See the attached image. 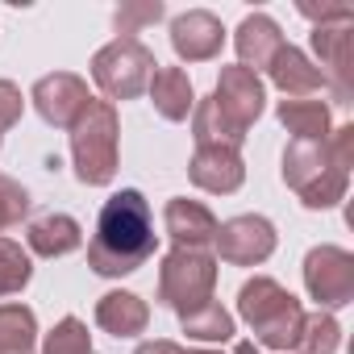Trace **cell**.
<instances>
[{
	"mask_svg": "<svg viewBox=\"0 0 354 354\" xmlns=\"http://www.w3.org/2000/svg\"><path fill=\"white\" fill-rule=\"evenodd\" d=\"M158 246V234H154V217H150V205L138 188H121L117 196L104 201L100 209V221H96V234L88 242V267L96 275H129L138 271Z\"/></svg>",
	"mask_w": 354,
	"mask_h": 354,
	"instance_id": "cell-1",
	"label": "cell"
},
{
	"mask_svg": "<svg viewBox=\"0 0 354 354\" xmlns=\"http://www.w3.org/2000/svg\"><path fill=\"white\" fill-rule=\"evenodd\" d=\"M354 162V125H342L321 146L292 142L283 150V184L300 196L304 209H333L346 196Z\"/></svg>",
	"mask_w": 354,
	"mask_h": 354,
	"instance_id": "cell-2",
	"label": "cell"
},
{
	"mask_svg": "<svg viewBox=\"0 0 354 354\" xmlns=\"http://www.w3.org/2000/svg\"><path fill=\"white\" fill-rule=\"evenodd\" d=\"M238 313L254 329V342L267 346V350H296V342L304 333V317H308L300 308V300L267 275H254V279L242 283Z\"/></svg>",
	"mask_w": 354,
	"mask_h": 354,
	"instance_id": "cell-3",
	"label": "cell"
},
{
	"mask_svg": "<svg viewBox=\"0 0 354 354\" xmlns=\"http://www.w3.org/2000/svg\"><path fill=\"white\" fill-rule=\"evenodd\" d=\"M117 109L109 100H92L84 109V117L71 125V158H75V175L88 188H104L117 175Z\"/></svg>",
	"mask_w": 354,
	"mask_h": 354,
	"instance_id": "cell-4",
	"label": "cell"
},
{
	"mask_svg": "<svg viewBox=\"0 0 354 354\" xmlns=\"http://www.w3.org/2000/svg\"><path fill=\"white\" fill-rule=\"evenodd\" d=\"M213 288H217V254L213 250L175 246L158 267V300L180 321L201 313L205 304H213Z\"/></svg>",
	"mask_w": 354,
	"mask_h": 354,
	"instance_id": "cell-5",
	"label": "cell"
},
{
	"mask_svg": "<svg viewBox=\"0 0 354 354\" xmlns=\"http://www.w3.org/2000/svg\"><path fill=\"white\" fill-rule=\"evenodd\" d=\"M154 71H158V63H154L150 46H142L138 38H117L104 50H96V59H92V80L109 96V104L142 96L150 88Z\"/></svg>",
	"mask_w": 354,
	"mask_h": 354,
	"instance_id": "cell-6",
	"label": "cell"
},
{
	"mask_svg": "<svg viewBox=\"0 0 354 354\" xmlns=\"http://www.w3.org/2000/svg\"><path fill=\"white\" fill-rule=\"evenodd\" d=\"M304 288L321 308H342L354 300V254L342 246H317L304 259Z\"/></svg>",
	"mask_w": 354,
	"mask_h": 354,
	"instance_id": "cell-7",
	"label": "cell"
},
{
	"mask_svg": "<svg viewBox=\"0 0 354 354\" xmlns=\"http://www.w3.org/2000/svg\"><path fill=\"white\" fill-rule=\"evenodd\" d=\"M217 259H225L230 267H259L275 254V225L267 217H234L225 225H217Z\"/></svg>",
	"mask_w": 354,
	"mask_h": 354,
	"instance_id": "cell-8",
	"label": "cell"
},
{
	"mask_svg": "<svg viewBox=\"0 0 354 354\" xmlns=\"http://www.w3.org/2000/svg\"><path fill=\"white\" fill-rule=\"evenodd\" d=\"M34 109L42 113V121L46 125H55V129H71L80 117H84V109L92 104V92H88V84L80 80V75H71V71H55V75H42L38 84H34Z\"/></svg>",
	"mask_w": 354,
	"mask_h": 354,
	"instance_id": "cell-9",
	"label": "cell"
},
{
	"mask_svg": "<svg viewBox=\"0 0 354 354\" xmlns=\"http://www.w3.org/2000/svg\"><path fill=\"white\" fill-rule=\"evenodd\" d=\"M263 100H267V92H263V80H259L254 71H246V67H221L213 104H217V113H221L242 138H246V129L259 121Z\"/></svg>",
	"mask_w": 354,
	"mask_h": 354,
	"instance_id": "cell-10",
	"label": "cell"
},
{
	"mask_svg": "<svg viewBox=\"0 0 354 354\" xmlns=\"http://www.w3.org/2000/svg\"><path fill=\"white\" fill-rule=\"evenodd\" d=\"M313 46L321 59V80L333 84L337 104H350V50H354V21H329L313 26Z\"/></svg>",
	"mask_w": 354,
	"mask_h": 354,
	"instance_id": "cell-11",
	"label": "cell"
},
{
	"mask_svg": "<svg viewBox=\"0 0 354 354\" xmlns=\"http://www.w3.org/2000/svg\"><path fill=\"white\" fill-rule=\"evenodd\" d=\"M188 175H192L196 188H205L213 196H230L246 180V162H242V154L234 146H196Z\"/></svg>",
	"mask_w": 354,
	"mask_h": 354,
	"instance_id": "cell-12",
	"label": "cell"
},
{
	"mask_svg": "<svg viewBox=\"0 0 354 354\" xmlns=\"http://www.w3.org/2000/svg\"><path fill=\"white\" fill-rule=\"evenodd\" d=\"M221 42H225V30L205 9H192V13L171 21V46H175V55H180L184 63H209V59H217Z\"/></svg>",
	"mask_w": 354,
	"mask_h": 354,
	"instance_id": "cell-13",
	"label": "cell"
},
{
	"mask_svg": "<svg viewBox=\"0 0 354 354\" xmlns=\"http://www.w3.org/2000/svg\"><path fill=\"white\" fill-rule=\"evenodd\" d=\"M162 225L171 234L175 246H192V250H209L213 238H217V217L201 205V201H184V196H175L162 213Z\"/></svg>",
	"mask_w": 354,
	"mask_h": 354,
	"instance_id": "cell-14",
	"label": "cell"
},
{
	"mask_svg": "<svg viewBox=\"0 0 354 354\" xmlns=\"http://www.w3.org/2000/svg\"><path fill=\"white\" fill-rule=\"evenodd\" d=\"M234 46H238V67H246V71H267L271 67V59L279 55V46H283V34H279V26L267 17V13H250L242 26H238V34H234Z\"/></svg>",
	"mask_w": 354,
	"mask_h": 354,
	"instance_id": "cell-15",
	"label": "cell"
},
{
	"mask_svg": "<svg viewBox=\"0 0 354 354\" xmlns=\"http://www.w3.org/2000/svg\"><path fill=\"white\" fill-rule=\"evenodd\" d=\"M267 75H271V84L283 92V100H296V96H317L321 88H325V80H321V71L308 63V55L304 50H296V46H279V55L271 59V67H267Z\"/></svg>",
	"mask_w": 354,
	"mask_h": 354,
	"instance_id": "cell-16",
	"label": "cell"
},
{
	"mask_svg": "<svg viewBox=\"0 0 354 354\" xmlns=\"http://www.w3.org/2000/svg\"><path fill=\"white\" fill-rule=\"evenodd\" d=\"M26 242H30V250L42 254V259H63V254L80 250L84 230H80V221L67 217V213H42V217L30 221Z\"/></svg>",
	"mask_w": 354,
	"mask_h": 354,
	"instance_id": "cell-17",
	"label": "cell"
},
{
	"mask_svg": "<svg viewBox=\"0 0 354 354\" xmlns=\"http://www.w3.org/2000/svg\"><path fill=\"white\" fill-rule=\"evenodd\" d=\"M96 325L113 337H138L150 325V308L133 292H104L96 300Z\"/></svg>",
	"mask_w": 354,
	"mask_h": 354,
	"instance_id": "cell-18",
	"label": "cell"
},
{
	"mask_svg": "<svg viewBox=\"0 0 354 354\" xmlns=\"http://www.w3.org/2000/svg\"><path fill=\"white\" fill-rule=\"evenodd\" d=\"M146 92H150L158 117H167V121H188V113L196 109V92H192V80L184 67H158L150 75Z\"/></svg>",
	"mask_w": 354,
	"mask_h": 354,
	"instance_id": "cell-19",
	"label": "cell"
},
{
	"mask_svg": "<svg viewBox=\"0 0 354 354\" xmlns=\"http://www.w3.org/2000/svg\"><path fill=\"white\" fill-rule=\"evenodd\" d=\"M279 121L292 133V142L304 146H321L329 142V104H321L317 96H296V100H279Z\"/></svg>",
	"mask_w": 354,
	"mask_h": 354,
	"instance_id": "cell-20",
	"label": "cell"
},
{
	"mask_svg": "<svg viewBox=\"0 0 354 354\" xmlns=\"http://www.w3.org/2000/svg\"><path fill=\"white\" fill-rule=\"evenodd\" d=\"M0 354H38V321L26 304H0Z\"/></svg>",
	"mask_w": 354,
	"mask_h": 354,
	"instance_id": "cell-21",
	"label": "cell"
},
{
	"mask_svg": "<svg viewBox=\"0 0 354 354\" xmlns=\"http://www.w3.org/2000/svg\"><path fill=\"white\" fill-rule=\"evenodd\" d=\"M192 133H196V146H234V150L242 146V133L217 113L213 96L192 109Z\"/></svg>",
	"mask_w": 354,
	"mask_h": 354,
	"instance_id": "cell-22",
	"label": "cell"
},
{
	"mask_svg": "<svg viewBox=\"0 0 354 354\" xmlns=\"http://www.w3.org/2000/svg\"><path fill=\"white\" fill-rule=\"evenodd\" d=\"M34 279V263L30 250L13 238H0V296H13Z\"/></svg>",
	"mask_w": 354,
	"mask_h": 354,
	"instance_id": "cell-23",
	"label": "cell"
},
{
	"mask_svg": "<svg viewBox=\"0 0 354 354\" xmlns=\"http://www.w3.org/2000/svg\"><path fill=\"white\" fill-rule=\"evenodd\" d=\"M184 333H188L192 342H230V337H234V317L213 300V304H205L201 313L184 317Z\"/></svg>",
	"mask_w": 354,
	"mask_h": 354,
	"instance_id": "cell-24",
	"label": "cell"
},
{
	"mask_svg": "<svg viewBox=\"0 0 354 354\" xmlns=\"http://www.w3.org/2000/svg\"><path fill=\"white\" fill-rule=\"evenodd\" d=\"M342 342V325L329 317V313H313L304 317V333H300V354H333Z\"/></svg>",
	"mask_w": 354,
	"mask_h": 354,
	"instance_id": "cell-25",
	"label": "cell"
},
{
	"mask_svg": "<svg viewBox=\"0 0 354 354\" xmlns=\"http://www.w3.org/2000/svg\"><path fill=\"white\" fill-rule=\"evenodd\" d=\"M42 354H96L92 350V337H88V325L80 317H63L50 333H46V346Z\"/></svg>",
	"mask_w": 354,
	"mask_h": 354,
	"instance_id": "cell-26",
	"label": "cell"
},
{
	"mask_svg": "<svg viewBox=\"0 0 354 354\" xmlns=\"http://www.w3.org/2000/svg\"><path fill=\"white\" fill-rule=\"evenodd\" d=\"M26 217H30V192L9 175H0V234L21 225Z\"/></svg>",
	"mask_w": 354,
	"mask_h": 354,
	"instance_id": "cell-27",
	"label": "cell"
},
{
	"mask_svg": "<svg viewBox=\"0 0 354 354\" xmlns=\"http://www.w3.org/2000/svg\"><path fill=\"white\" fill-rule=\"evenodd\" d=\"M158 17H162V5H158V0H146V5H121L117 17H113V26H117L121 38H133L142 26H154Z\"/></svg>",
	"mask_w": 354,
	"mask_h": 354,
	"instance_id": "cell-28",
	"label": "cell"
},
{
	"mask_svg": "<svg viewBox=\"0 0 354 354\" xmlns=\"http://www.w3.org/2000/svg\"><path fill=\"white\" fill-rule=\"evenodd\" d=\"M21 109H26V100H21V92H17V84L0 80V133L13 129V125L21 121Z\"/></svg>",
	"mask_w": 354,
	"mask_h": 354,
	"instance_id": "cell-29",
	"label": "cell"
},
{
	"mask_svg": "<svg viewBox=\"0 0 354 354\" xmlns=\"http://www.w3.org/2000/svg\"><path fill=\"white\" fill-rule=\"evenodd\" d=\"M300 13L308 17V21H317V26H329V21H354V9L350 5H300Z\"/></svg>",
	"mask_w": 354,
	"mask_h": 354,
	"instance_id": "cell-30",
	"label": "cell"
},
{
	"mask_svg": "<svg viewBox=\"0 0 354 354\" xmlns=\"http://www.w3.org/2000/svg\"><path fill=\"white\" fill-rule=\"evenodd\" d=\"M180 350H184V346H175V342H162V337H158V342H142L133 354H180Z\"/></svg>",
	"mask_w": 354,
	"mask_h": 354,
	"instance_id": "cell-31",
	"label": "cell"
},
{
	"mask_svg": "<svg viewBox=\"0 0 354 354\" xmlns=\"http://www.w3.org/2000/svg\"><path fill=\"white\" fill-rule=\"evenodd\" d=\"M234 354H259V346H254V342H238Z\"/></svg>",
	"mask_w": 354,
	"mask_h": 354,
	"instance_id": "cell-32",
	"label": "cell"
},
{
	"mask_svg": "<svg viewBox=\"0 0 354 354\" xmlns=\"http://www.w3.org/2000/svg\"><path fill=\"white\" fill-rule=\"evenodd\" d=\"M180 354H217V350H180Z\"/></svg>",
	"mask_w": 354,
	"mask_h": 354,
	"instance_id": "cell-33",
	"label": "cell"
}]
</instances>
